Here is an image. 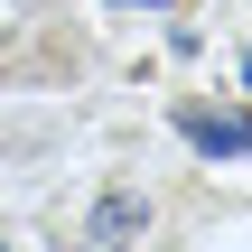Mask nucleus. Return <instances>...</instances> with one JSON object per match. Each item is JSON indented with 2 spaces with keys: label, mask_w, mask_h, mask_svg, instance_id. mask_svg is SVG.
<instances>
[{
  "label": "nucleus",
  "mask_w": 252,
  "mask_h": 252,
  "mask_svg": "<svg viewBox=\"0 0 252 252\" xmlns=\"http://www.w3.org/2000/svg\"><path fill=\"white\" fill-rule=\"evenodd\" d=\"M0 252H9V243H0Z\"/></svg>",
  "instance_id": "7ed1b4c3"
},
{
  "label": "nucleus",
  "mask_w": 252,
  "mask_h": 252,
  "mask_svg": "<svg viewBox=\"0 0 252 252\" xmlns=\"http://www.w3.org/2000/svg\"><path fill=\"white\" fill-rule=\"evenodd\" d=\"M140 224H150V206H140V196H103V206H94V243H103V252H122Z\"/></svg>",
  "instance_id": "f03ea898"
},
{
  "label": "nucleus",
  "mask_w": 252,
  "mask_h": 252,
  "mask_svg": "<svg viewBox=\"0 0 252 252\" xmlns=\"http://www.w3.org/2000/svg\"><path fill=\"white\" fill-rule=\"evenodd\" d=\"M178 131H187L206 159H252V122H243V112H196V103H187Z\"/></svg>",
  "instance_id": "f257e3e1"
}]
</instances>
